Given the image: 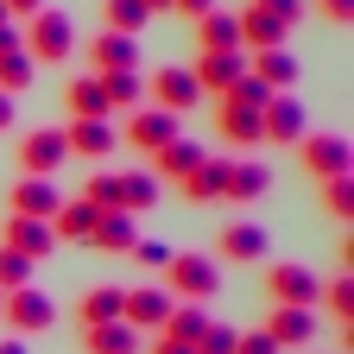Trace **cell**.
<instances>
[{"label": "cell", "instance_id": "cell-1", "mask_svg": "<svg viewBox=\"0 0 354 354\" xmlns=\"http://www.w3.org/2000/svg\"><path fill=\"white\" fill-rule=\"evenodd\" d=\"M165 291L177 304H209L221 291V259L215 253H171L165 259Z\"/></svg>", "mask_w": 354, "mask_h": 354}, {"label": "cell", "instance_id": "cell-2", "mask_svg": "<svg viewBox=\"0 0 354 354\" xmlns=\"http://www.w3.org/2000/svg\"><path fill=\"white\" fill-rule=\"evenodd\" d=\"M19 51H26L32 64H64V57L76 51V26H70V13L38 7V13L26 19V32H19Z\"/></svg>", "mask_w": 354, "mask_h": 354}, {"label": "cell", "instance_id": "cell-3", "mask_svg": "<svg viewBox=\"0 0 354 354\" xmlns=\"http://www.w3.org/2000/svg\"><path fill=\"white\" fill-rule=\"evenodd\" d=\"M0 317H7L13 335H38V329H51V323H57V304L44 297L38 285H19V291L0 297Z\"/></svg>", "mask_w": 354, "mask_h": 354}, {"label": "cell", "instance_id": "cell-4", "mask_svg": "<svg viewBox=\"0 0 354 354\" xmlns=\"http://www.w3.org/2000/svg\"><path fill=\"white\" fill-rule=\"evenodd\" d=\"M266 297L272 304H297V310H310L323 297V279L310 272V266H297V259H279V266H266Z\"/></svg>", "mask_w": 354, "mask_h": 354}, {"label": "cell", "instance_id": "cell-5", "mask_svg": "<svg viewBox=\"0 0 354 354\" xmlns=\"http://www.w3.org/2000/svg\"><path fill=\"white\" fill-rule=\"evenodd\" d=\"M297 158H304V171L317 177H342V171H354V152H348V140L342 133H304L297 140Z\"/></svg>", "mask_w": 354, "mask_h": 354}, {"label": "cell", "instance_id": "cell-6", "mask_svg": "<svg viewBox=\"0 0 354 354\" xmlns=\"http://www.w3.org/2000/svg\"><path fill=\"white\" fill-rule=\"evenodd\" d=\"M190 76H196V95H215V102H221V95L247 76V51H196Z\"/></svg>", "mask_w": 354, "mask_h": 354}, {"label": "cell", "instance_id": "cell-7", "mask_svg": "<svg viewBox=\"0 0 354 354\" xmlns=\"http://www.w3.org/2000/svg\"><path fill=\"white\" fill-rule=\"evenodd\" d=\"M64 158H70L64 127H32L26 140H19V177H51Z\"/></svg>", "mask_w": 354, "mask_h": 354}, {"label": "cell", "instance_id": "cell-8", "mask_svg": "<svg viewBox=\"0 0 354 354\" xmlns=\"http://www.w3.org/2000/svg\"><path fill=\"white\" fill-rule=\"evenodd\" d=\"M171 304H177V297H171L165 285H140V291H127V297H120V323H127V329H140V335H158L165 317H171Z\"/></svg>", "mask_w": 354, "mask_h": 354}, {"label": "cell", "instance_id": "cell-9", "mask_svg": "<svg viewBox=\"0 0 354 354\" xmlns=\"http://www.w3.org/2000/svg\"><path fill=\"white\" fill-rule=\"evenodd\" d=\"M146 95H152V108H165V114H190V108H196V76H190V64H165V70H152Z\"/></svg>", "mask_w": 354, "mask_h": 354}, {"label": "cell", "instance_id": "cell-10", "mask_svg": "<svg viewBox=\"0 0 354 354\" xmlns=\"http://www.w3.org/2000/svg\"><path fill=\"white\" fill-rule=\"evenodd\" d=\"M259 133H266V146H297L304 133H310L304 102H297V95H272V102L259 108Z\"/></svg>", "mask_w": 354, "mask_h": 354}, {"label": "cell", "instance_id": "cell-11", "mask_svg": "<svg viewBox=\"0 0 354 354\" xmlns=\"http://www.w3.org/2000/svg\"><path fill=\"white\" fill-rule=\"evenodd\" d=\"M88 247L108 253V259H127L133 247H140V221H133L127 209H102V215H95V228H88Z\"/></svg>", "mask_w": 354, "mask_h": 354}, {"label": "cell", "instance_id": "cell-12", "mask_svg": "<svg viewBox=\"0 0 354 354\" xmlns=\"http://www.w3.org/2000/svg\"><path fill=\"white\" fill-rule=\"evenodd\" d=\"M215 133H221V140H228V146H266V133H259V108H247V102H234V95H221L215 102Z\"/></svg>", "mask_w": 354, "mask_h": 354}, {"label": "cell", "instance_id": "cell-13", "mask_svg": "<svg viewBox=\"0 0 354 354\" xmlns=\"http://www.w3.org/2000/svg\"><path fill=\"white\" fill-rule=\"evenodd\" d=\"M120 140H127L133 152H158V146L177 140V114H165V108H133V120H127Z\"/></svg>", "mask_w": 354, "mask_h": 354}, {"label": "cell", "instance_id": "cell-14", "mask_svg": "<svg viewBox=\"0 0 354 354\" xmlns=\"http://www.w3.org/2000/svg\"><path fill=\"white\" fill-rule=\"evenodd\" d=\"M247 76H259L272 95H297V51H247Z\"/></svg>", "mask_w": 354, "mask_h": 354}, {"label": "cell", "instance_id": "cell-15", "mask_svg": "<svg viewBox=\"0 0 354 354\" xmlns=\"http://www.w3.org/2000/svg\"><path fill=\"white\" fill-rule=\"evenodd\" d=\"M0 247H13L26 259H51L57 234H51V221H38V215H7V241H0Z\"/></svg>", "mask_w": 354, "mask_h": 354}, {"label": "cell", "instance_id": "cell-16", "mask_svg": "<svg viewBox=\"0 0 354 354\" xmlns=\"http://www.w3.org/2000/svg\"><path fill=\"white\" fill-rule=\"evenodd\" d=\"M215 253L234 259V266H259L266 259V228L259 221H228V228L215 234Z\"/></svg>", "mask_w": 354, "mask_h": 354}, {"label": "cell", "instance_id": "cell-17", "mask_svg": "<svg viewBox=\"0 0 354 354\" xmlns=\"http://www.w3.org/2000/svg\"><path fill=\"white\" fill-rule=\"evenodd\" d=\"M184 203H221V184H228V158H215V152H203L184 177Z\"/></svg>", "mask_w": 354, "mask_h": 354}, {"label": "cell", "instance_id": "cell-18", "mask_svg": "<svg viewBox=\"0 0 354 354\" xmlns=\"http://www.w3.org/2000/svg\"><path fill=\"white\" fill-rule=\"evenodd\" d=\"M266 335H272L279 348H310V342H317V317H310V310H297V304H272Z\"/></svg>", "mask_w": 354, "mask_h": 354}, {"label": "cell", "instance_id": "cell-19", "mask_svg": "<svg viewBox=\"0 0 354 354\" xmlns=\"http://www.w3.org/2000/svg\"><path fill=\"white\" fill-rule=\"evenodd\" d=\"M234 19H241V51H279V44H291V26L272 19L266 7H247Z\"/></svg>", "mask_w": 354, "mask_h": 354}, {"label": "cell", "instance_id": "cell-20", "mask_svg": "<svg viewBox=\"0 0 354 354\" xmlns=\"http://www.w3.org/2000/svg\"><path fill=\"white\" fill-rule=\"evenodd\" d=\"M88 64H95V70H88V76H108V70H133V64H140V44H133L127 32H95V44H88Z\"/></svg>", "mask_w": 354, "mask_h": 354}, {"label": "cell", "instance_id": "cell-21", "mask_svg": "<svg viewBox=\"0 0 354 354\" xmlns=\"http://www.w3.org/2000/svg\"><path fill=\"white\" fill-rule=\"evenodd\" d=\"M266 190H272V171H266L259 158H228V184H221V203H259Z\"/></svg>", "mask_w": 354, "mask_h": 354}, {"label": "cell", "instance_id": "cell-22", "mask_svg": "<svg viewBox=\"0 0 354 354\" xmlns=\"http://www.w3.org/2000/svg\"><path fill=\"white\" fill-rule=\"evenodd\" d=\"M7 203H13V215H38V221H51L57 203H64V190L51 184V177H19Z\"/></svg>", "mask_w": 354, "mask_h": 354}, {"label": "cell", "instance_id": "cell-23", "mask_svg": "<svg viewBox=\"0 0 354 354\" xmlns=\"http://www.w3.org/2000/svg\"><path fill=\"white\" fill-rule=\"evenodd\" d=\"M64 108H70V120H108L114 114L108 95H102V76H70L64 82Z\"/></svg>", "mask_w": 354, "mask_h": 354}, {"label": "cell", "instance_id": "cell-24", "mask_svg": "<svg viewBox=\"0 0 354 354\" xmlns=\"http://www.w3.org/2000/svg\"><path fill=\"white\" fill-rule=\"evenodd\" d=\"M64 146L82 152V158H108V152L120 146V133H114L108 120H70V127H64Z\"/></svg>", "mask_w": 354, "mask_h": 354}, {"label": "cell", "instance_id": "cell-25", "mask_svg": "<svg viewBox=\"0 0 354 354\" xmlns=\"http://www.w3.org/2000/svg\"><path fill=\"white\" fill-rule=\"evenodd\" d=\"M196 51H241V19L221 13V7H209L196 19Z\"/></svg>", "mask_w": 354, "mask_h": 354}, {"label": "cell", "instance_id": "cell-26", "mask_svg": "<svg viewBox=\"0 0 354 354\" xmlns=\"http://www.w3.org/2000/svg\"><path fill=\"white\" fill-rule=\"evenodd\" d=\"M82 354H140V329H127V323H88L82 329Z\"/></svg>", "mask_w": 354, "mask_h": 354}, {"label": "cell", "instance_id": "cell-27", "mask_svg": "<svg viewBox=\"0 0 354 354\" xmlns=\"http://www.w3.org/2000/svg\"><path fill=\"white\" fill-rule=\"evenodd\" d=\"M120 285H88L82 291V304H76V323L88 329V323H120Z\"/></svg>", "mask_w": 354, "mask_h": 354}, {"label": "cell", "instance_id": "cell-28", "mask_svg": "<svg viewBox=\"0 0 354 354\" xmlns=\"http://www.w3.org/2000/svg\"><path fill=\"white\" fill-rule=\"evenodd\" d=\"M88 228H95V209H88L82 196H64V203H57V215H51V234H57V241H82V247H88Z\"/></svg>", "mask_w": 354, "mask_h": 354}, {"label": "cell", "instance_id": "cell-29", "mask_svg": "<svg viewBox=\"0 0 354 354\" xmlns=\"http://www.w3.org/2000/svg\"><path fill=\"white\" fill-rule=\"evenodd\" d=\"M203 329H209V310H203V304H171V317H165V329H158V335L196 348V342H203Z\"/></svg>", "mask_w": 354, "mask_h": 354}, {"label": "cell", "instance_id": "cell-30", "mask_svg": "<svg viewBox=\"0 0 354 354\" xmlns=\"http://www.w3.org/2000/svg\"><path fill=\"white\" fill-rule=\"evenodd\" d=\"M196 158H203V146H196V140H184V133H177L171 146H158V152H152V177H158V184H165V177H184V171H190Z\"/></svg>", "mask_w": 354, "mask_h": 354}, {"label": "cell", "instance_id": "cell-31", "mask_svg": "<svg viewBox=\"0 0 354 354\" xmlns=\"http://www.w3.org/2000/svg\"><path fill=\"white\" fill-rule=\"evenodd\" d=\"M158 196H165V184H158L152 171H120V209H127V215H140V209H152Z\"/></svg>", "mask_w": 354, "mask_h": 354}, {"label": "cell", "instance_id": "cell-32", "mask_svg": "<svg viewBox=\"0 0 354 354\" xmlns=\"http://www.w3.org/2000/svg\"><path fill=\"white\" fill-rule=\"evenodd\" d=\"M102 95H108V108H133V102H146V76L140 70H108Z\"/></svg>", "mask_w": 354, "mask_h": 354}, {"label": "cell", "instance_id": "cell-33", "mask_svg": "<svg viewBox=\"0 0 354 354\" xmlns=\"http://www.w3.org/2000/svg\"><path fill=\"white\" fill-rule=\"evenodd\" d=\"M32 76H38V64L19 51V44H13V51H0V95H26Z\"/></svg>", "mask_w": 354, "mask_h": 354}, {"label": "cell", "instance_id": "cell-34", "mask_svg": "<svg viewBox=\"0 0 354 354\" xmlns=\"http://www.w3.org/2000/svg\"><path fill=\"white\" fill-rule=\"evenodd\" d=\"M102 19H108V32H127V38H140L152 13L140 7V0H102Z\"/></svg>", "mask_w": 354, "mask_h": 354}, {"label": "cell", "instance_id": "cell-35", "mask_svg": "<svg viewBox=\"0 0 354 354\" xmlns=\"http://www.w3.org/2000/svg\"><path fill=\"white\" fill-rule=\"evenodd\" d=\"M82 203L88 209H120V171H88V184H82Z\"/></svg>", "mask_w": 354, "mask_h": 354}, {"label": "cell", "instance_id": "cell-36", "mask_svg": "<svg viewBox=\"0 0 354 354\" xmlns=\"http://www.w3.org/2000/svg\"><path fill=\"white\" fill-rule=\"evenodd\" d=\"M317 304H329L335 317H342V329H354V272H335L329 285H323V297Z\"/></svg>", "mask_w": 354, "mask_h": 354}, {"label": "cell", "instance_id": "cell-37", "mask_svg": "<svg viewBox=\"0 0 354 354\" xmlns=\"http://www.w3.org/2000/svg\"><path fill=\"white\" fill-rule=\"evenodd\" d=\"M323 209H329V215H342V221H354V171L323 177Z\"/></svg>", "mask_w": 354, "mask_h": 354}, {"label": "cell", "instance_id": "cell-38", "mask_svg": "<svg viewBox=\"0 0 354 354\" xmlns=\"http://www.w3.org/2000/svg\"><path fill=\"white\" fill-rule=\"evenodd\" d=\"M32 266H38V259H26V253H13V247H0V297L19 291V285H32Z\"/></svg>", "mask_w": 354, "mask_h": 354}, {"label": "cell", "instance_id": "cell-39", "mask_svg": "<svg viewBox=\"0 0 354 354\" xmlns=\"http://www.w3.org/2000/svg\"><path fill=\"white\" fill-rule=\"evenodd\" d=\"M171 253H177V247H165V241H146V234H140V247H133L127 259H140L146 272H165V259H171Z\"/></svg>", "mask_w": 354, "mask_h": 354}, {"label": "cell", "instance_id": "cell-40", "mask_svg": "<svg viewBox=\"0 0 354 354\" xmlns=\"http://www.w3.org/2000/svg\"><path fill=\"white\" fill-rule=\"evenodd\" d=\"M234 335H241V329L209 323V329H203V342H196V354H234Z\"/></svg>", "mask_w": 354, "mask_h": 354}, {"label": "cell", "instance_id": "cell-41", "mask_svg": "<svg viewBox=\"0 0 354 354\" xmlns=\"http://www.w3.org/2000/svg\"><path fill=\"white\" fill-rule=\"evenodd\" d=\"M234 354H285L266 329H247V335H234Z\"/></svg>", "mask_w": 354, "mask_h": 354}, {"label": "cell", "instance_id": "cell-42", "mask_svg": "<svg viewBox=\"0 0 354 354\" xmlns=\"http://www.w3.org/2000/svg\"><path fill=\"white\" fill-rule=\"evenodd\" d=\"M247 7H266V13L285 19V26H297V19H304V0H247Z\"/></svg>", "mask_w": 354, "mask_h": 354}, {"label": "cell", "instance_id": "cell-43", "mask_svg": "<svg viewBox=\"0 0 354 354\" xmlns=\"http://www.w3.org/2000/svg\"><path fill=\"white\" fill-rule=\"evenodd\" d=\"M317 13L335 19V26H348V19H354V0H317Z\"/></svg>", "mask_w": 354, "mask_h": 354}, {"label": "cell", "instance_id": "cell-44", "mask_svg": "<svg viewBox=\"0 0 354 354\" xmlns=\"http://www.w3.org/2000/svg\"><path fill=\"white\" fill-rule=\"evenodd\" d=\"M146 354H196V348H184V342H171V335H152V348Z\"/></svg>", "mask_w": 354, "mask_h": 354}, {"label": "cell", "instance_id": "cell-45", "mask_svg": "<svg viewBox=\"0 0 354 354\" xmlns=\"http://www.w3.org/2000/svg\"><path fill=\"white\" fill-rule=\"evenodd\" d=\"M171 7H177V13H184V19H203V13L215 7V0H171Z\"/></svg>", "mask_w": 354, "mask_h": 354}, {"label": "cell", "instance_id": "cell-46", "mask_svg": "<svg viewBox=\"0 0 354 354\" xmlns=\"http://www.w3.org/2000/svg\"><path fill=\"white\" fill-rule=\"evenodd\" d=\"M13 120H19V102H13V95H0V133H13Z\"/></svg>", "mask_w": 354, "mask_h": 354}, {"label": "cell", "instance_id": "cell-47", "mask_svg": "<svg viewBox=\"0 0 354 354\" xmlns=\"http://www.w3.org/2000/svg\"><path fill=\"white\" fill-rule=\"evenodd\" d=\"M0 7H7V13H26V19H32V13L44 7V0H0Z\"/></svg>", "mask_w": 354, "mask_h": 354}, {"label": "cell", "instance_id": "cell-48", "mask_svg": "<svg viewBox=\"0 0 354 354\" xmlns=\"http://www.w3.org/2000/svg\"><path fill=\"white\" fill-rule=\"evenodd\" d=\"M0 354H26V335H7V342H0Z\"/></svg>", "mask_w": 354, "mask_h": 354}, {"label": "cell", "instance_id": "cell-49", "mask_svg": "<svg viewBox=\"0 0 354 354\" xmlns=\"http://www.w3.org/2000/svg\"><path fill=\"white\" fill-rule=\"evenodd\" d=\"M13 44H19V32H13V26H0V51H13Z\"/></svg>", "mask_w": 354, "mask_h": 354}, {"label": "cell", "instance_id": "cell-50", "mask_svg": "<svg viewBox=\"0 0 354 354\" xmlns=\"http://www.w3.org/2000/svg\"><path fill=\"white\" fill-rule=\"evenodd\" d=\"M140 7H146V13H165V7H171V0H140Z\"/></svg>", "mask_w": 354, "mask_h": 354}, {"label": "cell", "instance_id": "cell-51", "mask_svg": "<svg viewBox=\"0 0 354 354\" xmlns=\"http://www.w3.org/2000/svg\"><path fill=\"white\" fill-rule=\"evenodd\" d=\"M0 26H13V13H7V7H0Z\"/></svg>", "mask_w": 354, "mask_h": 354}]
</instances>
